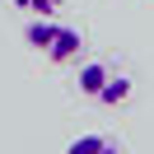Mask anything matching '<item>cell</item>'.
<instances>
[{
	"mask_svg": "<svg viewBox=\"0 0 154 154\" xmlns=\"http://www.w3.org/2000/svg\"><path fill=\"white\" fill-rule=\"evenodd\" d=\"M66 154H126V149L112 140V135H79V140H70Z\"/></svg>",
	"mask_w": 154,
	"mask_h": 154,
	"instance_id": "3",
	"label": "cell"
},
{
	"mask_svg": "<svg viewBox=\"0 0 154 154\" xmlns=\"http://www.w3.org/2000/svg\"><path fill=\"white\" fill-rule=\"evenodd\" d=\"M14 5H19V10H28V14H56L66 0H14Z\"/></svg>",
	"mask_w": 154,
	"mask_h": 154,
	"instance_id": "4",
	"label": "cell"
},
{
	"mask_svg": "<svg viewBox=\"0 0 154 154\" xmlns=\"http://www.w3.org/2000/svg\"><path fill=\"white\" fill-rule=\"evenodd\" d=\"M79 94L94 98V103H103V107H117V103L131 98V75L112 70L107 61H84L79 66Z\"/></svg>",
	"mask_w": 154,
	"mask_h": 154,
	"instance_id": "2",
	"label": "cell"
},
{
	"mask_svg": "<svg viewBox=\"0 0 154 154\" xmlns=\"http://www.w3.org/2000/svg\"><path fill=\"white\" fill-rule=\"evenodd\" d=\"M23 42L33 51H42L47 61H56V66L79 61V51H84V38L75 28H66V23H51V14H33V23L23 28Z\"/></svg>",
	"mask_w": 154,
	"mask_h": 154,
	"instance_id": "1",
	"label": "cell"
}]
</instances>
